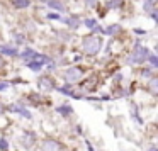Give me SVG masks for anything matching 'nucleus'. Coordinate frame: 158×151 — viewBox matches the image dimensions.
<instances>
[{"label":"nucleus","mask_w":158,"mask_h":151,"mask_svg":"<svg viewBox=\"0 0 158 151\" xmlns=\"http://www.w3.org/2000/svg\"><path fill=\"white\" fill-rule=\"evenodd\" d=\"M100 39L95 38V36H89V38L83 39V51L87 53V55H95L97 51L100 49Z\"/></svg>","instance_id":"obj_1"},{"label":"nucleus","mask_w":158,"mask_h":151,"mask_svg":"<svg viewBox=\"0 0 158 151\" xmlns=\"http://www.w3.org/2000/svg\"><path fill=\"white\" fill-rule=\"evenodd\" d=\"M2 53H5V55H15L14 49H12V48H7V46H2Z\"/></svg>","instance_id":"obj_9"},{"label":"nucleus","mask_w":158,"mask_h":151,"mask_svg":"<svg viewBox=\"0 0 158 151\" xmlns=\"http://www.w3.org/2000/svg\"><path fill=\"white\" fill-rule=\"evenodd\" d=\"M2 66H4V59L0 58V68H2Z\"/></svg>","instance_id":"obj_15"},{"label":"nucleus","mask_w":158,"mask_h":151,"mask_svg":"<svg viewBox=\"0 0 158 151\" xmlns=\"http://www.w3.org/2000/svg\"><path fill=\"white\" fill-rule=\"evenodd\" d=\"M148 88H150L151 93H156L158 92V78H151L150 83H148Z\"/></svg>","instance_id":"obj_7"},{"label":"nucleus","mask_w":158,"mask_h":151,"mask_svg":"<svg viewBox=\"0 0 158 151\" xmlns=\"http://www.w3.org/2000/svg\"><path fill=\"white\" fill-rule=\"evenodd\" d=\"M41 149L43 151H60V149H61V146H60L56 141H53V139H44V141H43Z\"/></svg>","instance_id":"obj_5"},{"label":"nucleus","mask_w":158,"mask_h":151,"mask_svg":"<svg viewBox=\"0 0 158 151\" xmlns=\"http://www.w3.org/2000/svg\"><path fill=\"white\" fill-rule=\"evenodd\" d=\"M85 24L89 26V27H92V29H99V27H97V26H95V21H87Z\"/></svg>","instance_id":"obj_11"},{"label":"nucleus","mask_w":158,"mask_h":151,"mask_svg":"<svg viewBox=\"0 0 158 151\" xmlns=\"http://www.w3.org/2000/svg\"><path fill=\"white\" fill-rule=\"evenodd\" d=\"M7 87H9L7 83H0V90H4V88H7Z\"/></svg>","instance_id":"obj_14"},{"label":"nucleus","mask_w":158,"mask_h":151,"mask_svg":"<svg viewBox=\"0 0 158 151\" xmlns=\"http://www.w3.org/2000/svg\"><path fill=\"white\" fill-rule=\"evenodd\" d=\"M22 144H24L26 148H31L32 144H34V136H32L31 133H26L24 136H22Z\"/></svg>","instance_id":"obj_6"},{"label":"nucleus","mask_w":158,"mask_h":151,"mask_svg":"<svg viewBox=\"0 0 158 151\" xmlns=\"http://www.w3.org/2000/svg\"><path fill=\"white\" fill-rule=\"evenodd\" d=\"M148 58V53H146V49L143 48V46H136V49L133 51V55H131V61H134V63H138V61H144V59Z\"/></svg>","instance_id":"obj_2"},{"label":"nucleus","mask_w":158,"mask_h":151,"mask_svg":"<svg viewBox=\"0 0 158 151\" xmlns=\"http://www.w3.org/2000/svg\"><path fill=\"white\" fill-rule=\"evenodd\" d=\"M117 29H119V27H117V26H114V27H110V29H107V31H106V32H114V31H117Z\"/></svg>","instance_id":"obj_13"},{"label":"nucleus","mask_w":158,"mask_h":151,"mask_svg":"<svg viewBox=\"0 0 158 151\" xmlns=\"http://www.w3.org/2000/svg\"><path fill=\"white\" fill-rule=\"evenodd\" d=\"M2 112H4V107H2V105H0V114H2Z\"/></svg>","instance_id":"obj_16"},{"label":"nucleus","mask_w":158,"mask_h":151,"mask_svg":"<svg viewBox=\"0 0 158 151\" xmlns=\"http://www.w3.org/2000/svg\"><path fill=\"white\" fill-rule=\"evenodd\" d=\"M15 5H17V7H27L29 0H15Z\"/></svg>","instance_id":"obj_8"},{"label":"nucleus","mask_w":158,"mask_h":151,"mask_svg":"<svg viewBox=\"0 0 158 151\" xmlns=\"http://www.w3.org/2000/svg\"><path fill=\"white\" fill-rule=\"evenodd\" d=\"M49 5H51V7H55V9H60V10H63V5L58 4V2H49Z\"/></svg>","instance_id":"obj_10"},{"label":"nucleus","mask_w":158,"mask_h":151,"mask_svg":"<svg viewBox=\"0 0 158 151\" xmlns=\"http://www.w3.org/2000/svg\"><path fill=\"white\" fill-rule=\"evenodd\" d=\"M150 61H151V66H156V58H155V56H151Z\"/></svg>","instance_id":"obj_12"},{"label":"nucleus","mask_w":158,"mask_h":151,"mask_svg":"<svg viewBox=\"0 0 158 151\" xmlns=\"http://www.w3.org/2000/svg\"><path fill=\"white\" fill-rule=\"evenodd\" d=\"M150 151H156V149H155V148H153V149H150Z\"/></svg>","instance_id":"obj_17"},{"label":"nucleus","mask_w":158,"mask_h":151,"mask_svg":"<svg viewBox=\"0 0 158 151\" xmlns=\"http://www.w3.org/2000/svg\"><path fill=\"white\" fill-rule=\"evenodd\" d=\"M65 78L68 82H77V80L82 78V70L80 68H70L68 71L65 73Z\"/></svg>","instance_id":"obj_4"},{"label":"nucleus","mask_w":158,"mask_h":151,"mask_svg":"<svg viewBox=\"0 0 158 151\" xmlns=\"http://www.w3.org/2000/svg\"><path fill=\"white\" fill-rule=\"evenodd\" d=\"M39 88L43 90V92H49V90L55 88V82H53V78H49V76H41L39 78Z\"/></svg>","instance_id":"obj_3"}]
</instances>
